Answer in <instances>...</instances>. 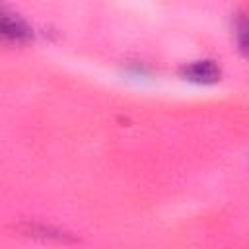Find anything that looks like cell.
I'll list each match as a JSON object with an SVG mask.
<instances>
[{
    "instance_id": "obj_4",
    "label": "cell",
    "mask_w": 249,
    "mask_h": 249,
    "mask_svg": "<svg viewBox=\"0 0 249 249\" xmlns=\"http://www.w3.org/2000/svg\"><path fill=\"white\" fill-rule=\"evenodd\" d=\"M235 37L239 51L245 56H249V16H239L235 19Z\"/></svg>"
},
{
    "instance_id": "obj_3",
    "label": "cell",
    "mask_w": 249,
    "mask_h": 249,
    "mask_svg": "<svg viewBox=\"0 0 249 249\" xmlns=\"http://www.w3.org/2000/svg\"><path fill=\"white\" fill-rule=\"evenodd\" d=\"M21 230L25 231V235H33V237H41V239H54V241H76L74 235L53 228V226H43V224H23Z\"/></svg>"
},
{
    "instance_id": "obj_1",
    "label": "cell",
    "mask_w": 249,
    "mask_h": 249,
    "mask_svg": "<svg viewBox=\"0 0 249 249\" xmlns=\"http://www.w3.org/2000/svg\"><path fill=\"white\" fill-rule=\"evenodd\" d=\"M179 74L185 80L195 84H216L222 76V70L214 60H196V62L185 64L179 70Z\"/></svg>"
},
{
    "instance_id": "obj_2",
    "label": "cell",
    "mask_w": 249,
    "mask_h": 249,
    "mask_svg": "<svg viewBox=\"0 0 249 249\" xmlns=\"http://www.w3.org/2000/svg\"><path fill=\"white\" fill-rule=\"evenodd\" d=\"M0 33L6 41H14V43H23L31 37V29L27 27V23L19 18H12L8 14L2 16L0 21Z\"/></svg>"
}]
</instances>
